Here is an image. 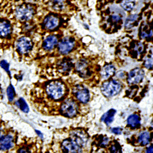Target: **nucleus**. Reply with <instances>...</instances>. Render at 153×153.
Returning <instances> with one entry per match:
<instances>
[{
  "mask_svg": "<svg viewBox=\"0 0 153 153\" xmlns=\"http://www.w3.org/2000/svg\"><path fill=\"white\" fill-rule=\"evenodd\" d=\"M34 9L29 5H23L17 8L16 12V17L21 21H28L34 16Z\"/></svg>",
  "mask_w": 153,
  "mask_h": 153,
  "instance_id": "20e7f679",
  "label": "nucleus"
},
{
  "mask_svg": "<svg viewBox=\"0 0 153 153\" xmlns=\"http://www.w3.org/2000/svg\"><path fill=\"white\" fill-rule=\"evenodd\" d=\"M127 123L132 128H137L140 125V118L137 114H132L127 120Z\"/></svg>",
  "mask_w": 153,
  "mask_h": 153,
  "instance_id": "2eb2a0df",
  "label": "nucleus"
},
{
  "mask_svg": "<svg viewBox=\"0 0 153 153\" xmlns=\"http://www.w3.org/2000/svg\"><path fill=\"white\" fill-rule=\"evenodd\" d=\"M7 97L9 102L13 101L16 96V93L14 91V88L12 85H10L9 87L7 88Z\"/></svg>",
  "mask_w": 153,
  "mask_h": 153,
  "instance_id": "a878e982",
  "label": "nucleus"
},
{
  "mask_svg": "<svg viewBox=\"0 0 153 153\" xmlns=\"http://www.w3.org/2000/svg\"><path fill=\"white\" fill-rule=\"evenodd\" d=\"M135 4V2L132 0H126L121 3V6L125 10L131 11L134 8Z\"/></svg>",
  "mask_w": 153,
  "mask_h": 153,
  "instance_id": "b1692460",
  "label": "nucleus"
},
{
  "mask_svg": "<svg viewBox=\"0 0 153 153\" xmlns=\"http://www.w3.org/2000/svg\"><path fill=\"white\" fill-rule=\"evenodd\" d=\"M151 140V135L147 131H143L140 134L138 137V143L142 145L145 146L148 145Z\"/></svg>",
  "mask_w": 153,
  "mask_h": 153,
  "instance_id": "6ab92c4d",
  "label": "nucleus"
},
{
  "mask_svg": "<svg viewBox=\"0 0 153 153\" xmlns=\"http://www.w3.org/2000/svg\"><path fill=\"white\" fill-rule=\"evenodd\" d=\"M145 75L143 70L140 68H136L132 70L127 76V82L131 85L138 84L141 82Z\"/></svg>",
  "mask_w": 153,
  "mask_h": 153,
  "instance_id": "423d86ee",
  "label": "nucleus"
},
{
  "mask_svg": "<svg viewBox=\"0 0 153 153\" xmlns=\"http://www.w3.org/2000/svg\"><path fill=\"white\" fill-rule=\"evenodd\" d=\"M72 140L74 141L76 144L79 145L80 147L84 146L88 140V137L86 134L82 131L76 130L74 131L71 133Z\"/></svg>",
  "mask_w": 153,
  "mask_h": 153,
  "instance_id": "9d476101",
  "label": "nucleus"
},
{
  "mask_svg": "<svg viewBox=\"0 0 153 153\" xmlns=\"http://www.w3.org/2000/svg\"><path fill=\"white\" fill-rule=\"evenodd\" d=\"M18 153H31L30 150L28 148H20L19 151Z\"/></svg>",
  "mask_w": 153,
  "mask_h": 153,
  "instance_id": "7c9ffc66",
  "label": "nucleus"
},
{
  "mask_svg": "<svg viewBox=\"0 0 153 153\" xmlns=\"http://www.w3.org/2000/svg\"><path fill=\"white\" fill-rule=\"evenodd\" d=\"M144 66L146 69L149 70L153 69V54L149 55L146 57L145 59Z\"/></svg>",
  "mask_w": 153,
  "mask_h": 153,
  "instance_id": "393cba45",
  "label": "nucleus"
},
{
  "mask_svg": "<svg viewBox=\"0 0 153 153\" xmlns=\"http://www.w3.org/2000/svg\"><path fill=\"white\" fill-rule=\"evenodd\" d=\"M145 153H153V144L146 149Z\"/></svg>",
  "mask_w": 153,
  "mask_h": 153,
  "instance_id": "2f4dec72",
  "label": "nucleus"
},
{
  "mask_svg": "<svg viewBox=\"0 0 153 153\" xmlns=\"http://www.w3.org/2000/svg\"><path fill=\"white\" fill-rule=\"evenodd\" d=\"M10 32L11 28L7 22L5 21L0 22V37H6L10 34Z\"/></svg>",
  "mask_w": 153,
  "mask_h": 153,
  "instance_id": "dca6fc26",
  "label": "nucleus"
},
{
  "mask_svg": "<svg viewBox=\"0 0 153 153\" xmlns=\"http://www.w3.org/2000/svg\"><path fill=\"white\" fill-rule=\"evenodd\" d=\"M16 47L20 53L26 54L32 48V41L27 37H22L17 41Z\"/></svg>",
  "mask_w": 153,
  "mask_h": 153,
  "instance_id": "0eeeda50",
  "label": "nucleus"
},
{
  "mask_svg": "<svg viewBox=\"0 0 153 153\" xmlns=\"http://www.w3.org/2000/svg\"><path fill=\"white\" fill-rule=\"evenodd\" d=\"M151 126H152V129H153V121L151 122Z\"/></svg>",
  "mask_w": 153,
  "mask_h": 153,
  "instance_id": "72a5a7b5",
  "label": "nucleus"
},
{
  "mask_svg": "<svg viewBox=\"0 0 153 153\" xmlns=\"http://www.w3.org/2000/svg\"><path fill=\"white\" fill-rule=\"evenodd\" d=\"M50 5L54 10H62L65 6V2L63 0H50Z\"/></svg>",
  "mask_w": 153,
  "mask_h": 153,
  "instance_id": "4be33fe9",
  "label": "nucleus"
},
{
  "mask_svg": "<svg viewBox=\"0 0 153 153\" xmlns=\"http://www.w3.org/2000/svg\"><path fill=\"white\" fill-rule=\"evenodd\" d=\"M152 34H153V31H152V30L149 29L147 27H145L142 31V36L143 38H144V39L149 38V37L152 36Z\"/></svg>",
  "mask_w": 153,
  "mask_h": 153,
  "instance_id": "bb28decb",
  "label": "nucleus"
},
{
  "mask_svg": "<svg viewBox=\"0 0 153 153\" xmlns=\"http://www.w3.org/2000/svg\"><path fill=\"white\" fill-rule=\"evenodd\" d=\"M116 113V110L114 109H110L107 111L101 118V120L107 125L110 124L114 120V114Z\"/></svg>",
  "mask_w": 153,
  "mask_h": 153,
  "instance_id": "a211bd4d",
  "label": "nucleus"
},
{
  "mask_svg": "<svg viewBox=\"0 0 153 153\" xmlns=\"http://www.w3.org/2000/svg\"><path fill=\"white\" fill-rule=\"evenodd\" d=\"M144 50V47L142 43H138L135 45V47L134 48V50L138 53L140 54Z\"/></svg>",
  "mask_w": 153,
  "mask_h": 153,
  "instance_id": "cd10ccee",
  "label": "nucleus"
},
{
  "mask_svg": "<svg viewBox=\"0 0 153 153\" xmlns=\"http://www.w3.org/2000/svg\"><path fill=\"white\" fill-rule=\"evenodd\" d=\"M16 104L24 113H27L29 111V107L23 98H19L16 102Z\"/></svg>",
  "mask_w": 153,
  "mask_h": 153,
  "instance_id": "5701e85b",
  "label": "nucleus"
},
{
  "mask_svg": "<svg viewBox=\"0 0 153 153\" xmlns=\"http://www.w3.org/2000/svg\"><path fill=\"white\" fill-rule=\"evenodd\" d=\"M61 148L64 153H81V147L71 139H66L61 144Z\"/></svg>",
  "mask_w": 153,
  "mask_h": 153,
  "instance_id": "39448f33",
  "label": "nucleus"
},
{
  "mask_svg": "<svg viewBox=\"0 0 153 153\" xmlns=\"http://www.w3.org/2000/svg\"><path fill=\"white\" fill-rule=\"evenodd\" d=\"M59 25V19L58 17L50 16L47 17L44 21V27L48 30H52L55 29Z\"/></svg>",
  "mask_w": 153,
  "mask_h": 153,
  "instance_id": "f8f14e48",
  "label": "nucleus"
},
{
  "mask_svg": "<svg viewBox=\"0 0 153 153\" xmlns=\"http://www.w3.org/2000/svg\"><path fill=\"white\" fill-rule=\"evenodd\" d=\"M138 16L137 14H133L127 17L124 23V26L126 28L129 29L132 27H134L135 23L138 20Z\"/></svg>",
  "mask_w": 153,
  "mask_h": 153,
  "instance_id": "412c9836",
  "label": "nucleus"
},
{
  "mask_svg": "<svg viewBox=\"0 0 153 153\" xmlns=\"http://www.w3.org/2000/svg\"><path fill=\"white\" fill-rule=\"evenodd\" d=\"M79 107L75 102L72 99H67L61 107V112L68 117H74L78 113Z\"/></svg>",
  "mask_w": 153,
  "mask_h": 153,
  "instance_id": "7ed1b4c3",
  "label": "nucleus"
},
{
  "mask_svg": "<svg viewBox=\"0 0 153 153\" xmlns=\"http://www.w3.org/2000/svg\"><path fill=\"white\" fill-rule=\"evenodd\" d=\"M36 131V134L39 136V137L41 138H43V134L40 132V131H37V130H36L35 131Z\"/></svg>",
  "mask_w": 153,
  "mask_h": 153,
  "instance_id": "473e14b6",
  "label": "nucleus"
},
{
  "mask_svg": "<svg viewBox=\"0 0 153 153\" xmlns=\"http://www.w3.org/2000/svg\"><path fill=\"white\" fill-rule=\"evenodd\" d=\"M72 63L68 59H63L59 64V71L62 73H66L71 70Z\"/></svg>",
  "mask_w": 153,
  "mask_h": 153,
  "instance_id": "aec40b11",
  "label": "nucleus"
},
{
  "mask_svg": "<svg viewBox=\"0 0 153 153\" xmlns=\"http://www.w3.org/2000/svg\"><path fill=\"white\" fill-rule=\"evenodd\" d=\"M121 85L117 80H110L104 82L101 86L102 94L108 97H113L118 94L121 90Z\"/></svg>",
  "mask_w": 153,
  "mask_h": 153,
  "instance_id": "f03ea898",
  "label": "nucleus"
},
{
  "mask_svg": "<svg viewBox=\"0 0 153 153\" xmlns=\"http://www.w3.org/2000/svg\"><path fill=\"white\" fill-rule=\"evenodd\" d=\"M0 65L2 67V68H3L7 72L9 73V65L8 62L5 61V60H3L0 62Z\"/></svg>",
  "mask_w": 153,
  "mask_h": 153,
  "instance_id": "c85d7f7f",
  "label": "nucleus"
},
{
  "mask_svg": "<svg viewBox=\"0 0 153 153\" xmlns=\"http://www.w3.org/2000/svg\"><path fill=\"white\" fill-rule=\"evenodd\" d=\"M58 43V38L54 36H50L44 40L42 46L45 50H50L54 48Z\"/></svg>",
  "mask_w": 153,
  "mask_h": 153,
  "instance_id": "4468645a",
  "label": "nucleus"
},
{
  "mask_svg": "<svg viewBox=\"0 0 153 153\" xmlns=\"http://www.w3.org/2000/svg\"><path fill=\"white\" fill-rule=\"evenodd\" d=\"M115 72V68L113 65H107L101 71L100 75L104 79H107Z\"/></svg>",
  "mask_w": 153,
  "mask_h": 153,
  "instance_id": "f3484780",
  "label": "nucleus"
},
{
  "mask_svg": "<svg viewBox=\"0 0 153 153\" xmlns=\"http://www.w3.org/2000/svg\"><path fill=\"white\" fill-rule=\"evenodd\" d=\"M75 46V41L71 37H65L60 42L58 50L60 53L66 55L71 52Z\"/></svg>",
  "mask_w": 153,
  "mask_h": 153,
  "instance_id": "6e6552de",
  "label": "nucleus"
},
{
  "mask_svg": "<svg viewBox=\"0 0 153 153\" xmlns=\"http://www.w3.org/2000/svg\"><path fill=\"white\" fill-rule=\"evenodd\" d=\"M123 129L121 128V127H113L111 129V132L113 134H114L116 135H120L122 133Z\"/></svg>",
  "mask_w": 153,
  "mask_h": 153,
  "instance_id": "c756f323",
  "label": "nucleus"
},
{
  "mask_svg": "<svg viewBox=\"0 0 153 153\" xmlns=\"http://www.w3.org/2000/svg\"><path fill=\"white\" fill-rule=\"evenodd\" d=\"M76 69L83 77L90 75L88 62L85 60H80L76 64Z\"/></svg>",
  "mask_w": 153,
  "mask_h": 153,
  "instance_id": "ddd939ff",
  "label": "nucleus"
},
{
  "mask_svg": "<svg viewBox=\"0 0 153 153\" xmlns=\"http://www.w3.org/2000/svg\"><path fill=\"white\" fill-rule=\"evenodd\" d=\"M75 95L80 102L82 103H86L90 99V93L88 89L82 86L76 87L75 91Z\"/></svg>",
  "mask_w": 153,
  "mask_h": 153,
  "instance_id": "9b49d317",
  "label": "nucleus"
},
{
  "mask_svg": "<svg viewBox=\"0 0 153 153\" xmlns=\"http://www.w3.org/2000/svg\"><path fill=\"white\" fill-rule=\"evenodd\" d=\"M47 93L52 99L58 100L62 98L65 93V86L59 82H53L47 86Z\"/></svg>",
  "mask_w": 153,
  "mask_h": 153,
  "instance_id": "f257e3e1",
  "label": "nucleus"
},
{
  "mask_svg": "<svg viewBox=\"0 0 153 153\" xmlns=\"http://www.w3.org/2000/svg\"><path fill=\"white\" fill-rule=\"evenodd\" d=\"M14 138L12 135L5 134L0 135V150L7 151L14 145Z\"/></svg>",
  "mask_w": 153,
  "mask_h": 153,
  "instance_id": "1a4fd4ad",
  "label": "nucleus"
}]
</instances>
